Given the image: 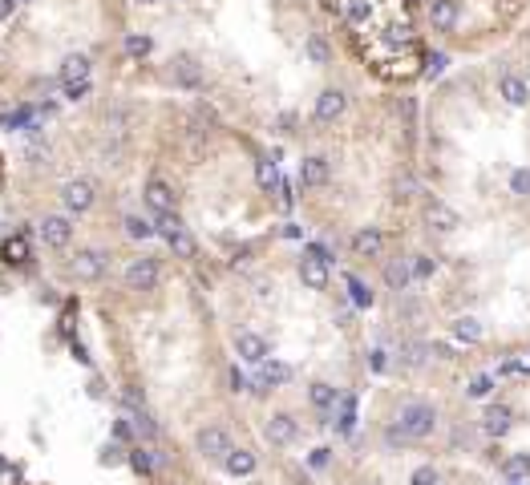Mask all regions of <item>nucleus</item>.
<instances>
[{
    "mask_svg": "<svg viewBox=\"0 0 530 485\" xmlns=\"http://www.w3.org/2000/svg\"><path fill=\"white\" fill-rule=\"evenodd\" d=\"M227 380H231V392H251V380H247V376H243L239 368H231V372H227Z\"/></svg>",
    "mask_w": 530,
    "mask_h": 485,
    "instance_id": "43",
    "label": "nucleus"
},
{
    "mask_svg": "<svg viewBox=\"0 0 530 485\" xmlns=\"http://www.w3.org/2000/svg\"><path fill=\"white\" fill-rule=\"evenodd\" d=\"M498 93L510 101V105H526L530 101V85L522 77H515V73H506V77L498 81Z\"/></svg>",
    "mask_w": 530,
    "mask_h": 485,
    "instance_id": "21",
    "label": "nucleus"
},
{
    "mask_svg": "<svg viewBox=\"0 0 530 485\" xmlns=\"http://www.w3.org/2000/svg\"><path fill=\"white\" fill-rule=\"evenodd\" d=\"M300 279H304V287L324 291L328 287V259H320L316 251H304V259H300Z\"/></svg>",
    "mask_w": 530,
    "mask_h": 485,
    "instance_id": "8",
    "label": "nucleus"
},
{
    "mask_svg": "<svg viewBox=\"0 0 530 485\" xmlns=\"http://www.w3.org/2000/svg\"><path fill=\"white\" fill-rule=\"evenodd\" d=\"M429 25L437 32H450L458 25V0H429Z\"/></svg>",
    "mask_w": 530,
    "mask_h": 485,
    "instance_id": "15",
    "label": "nucleus"
},
{
    "mask_svg": "<svg viewBox=\"0 0 530 485\" xmlns=\"http://www.w3.org/2000/svg\"><path fill=\"white\" fill-rule=\"evenodd\" d=\"M409 485H437V469L434 465H421L413 477H409Z\"/></svg>",
    "mask_w": 530,
    "mask_h": 485,
    "instance_id": "40",
    "label": "nucleus"
},
{
    "mask_svg": "<svg viewBox=\"0 0 530 485\" xmlns=\"http://www.w3.org/2000/svg\"><path fill=\"white\" fill-rule=\"evenodd\" d=\"M291 380V368L284 364V360H263L255 368V376H251V392L255 396H263V392H272V388H279V384H288Z\"/></svg>",
    "mask_w": 530,
    "mask_h": 485,
    "instance_id": "3",
    "label": "nucleus"
},
{
    "mask_svg": "<svg viewBox=\"0 0 530 485\" xmlns=\"http://www.w3.org/2000/svg\"><path fill=\"white\" fill-rule=\"evenodd\" d=\"M146 207L150 210H175V190H170L162 178H150V182H146Z\"/></svg>",
    "mask_w": 530,
    "mask_h": 485,
    "instance_id": "20",
    "label": "nucleus"
},
{
    "mask_svg": "<svg viewBox=\"0 0 530 485\" xmlns=\"http://www.w3.org/2000/svg\"><path fill=\"white\" fill-rule=\"evenodd\" d=\"M344 105H348V101H344V93H340V89H324L320 97H316V122H324V126H328V122H336L340 113H344Z\"/></svg>",
    "mask_w": 530,
    "mask_h": 485,
    "instance_id": "13",
    "label": "nucleus"
},
{
    "mask_svg": "<svg viewBox=\"0 0 530 485\" xmlns=\"http://www.w3.org/2000/svg\"><path fill=\"white\" fill-rule=\"evenodd\" d=\"M235 352H239V360H247V364H263V360H272V352H267V340L255 336V332H239L235 336Z\"/></svg>",
    "mask_w": 530,
    "mask_h": 485,
    "instance_id": "9",
    "label": "nucleus"
},
{
    "mask_svg": "<svg viewBox=\"0 0 530 485\" xmlns=\"http://www.w3.org/2000/svg\"><path fill=\"white\" fill-rule=\"evenodd\" d=\"M466 392L474 396V401H482V396H490V392H494V376H486V372H482V376H474V380L466 384Z\"/></svg>",
    "mask_w": 530,
    "mask_h": 485,
    "instance_id": "36",
    "label": "nucleus"
},
{
    "mask_svg": "<svg viewBox=\"0 0 530 485\" xmlns=\"http://www.w3.org/2000/svg\"><path fill=\"white\" fill-rule=\"evenodd\" d=\"M328 453H332V449H312V457H308V465H312V469H324L328 461H332Z\"/></svg>",
    "mask_w": 530,
    "mask_h": 485,
    "instance_id": "46",
    "label": "nucleus"
},
{
    "mask_svg": "<svg viewBox=\"0 0 530 485\" xmlns=\"http://www.w3.org/2000/svg\"><path fill=\"white\" fill-rule=\"evenodd\" d=\"M170 77H175L178 89H203V65L182 53V57H175V61H170Z\"/></svg>",
    "mask_w": 530,
    "mask_h": 485,
    "instance_id": "6",
    "label": "nucleus"
},
{
    "mask_svg": "<svg viewBox=\"0 0 530 485\" xmlns=\"http://www.w3.org/2000/svg\"><path fill=\"white\" fill-rule=\"evenodd\" d=\"M134 433H138V429L130 425V417H122L118 425H113V436H118V441H134Z\"/></svg>",
    "mask_w": 530,
    "mask_h": 485,
    "instance_id": "44",
    "label": "nucleus"
},
{
    "mask_svg": "<svg viewBox=\"0 0 530 485\" xmlns=\"http://www.w3.org/2000/svg\"><path fill=\"white\" fill-rule=\"evenodd\" d=\"M122 226H126L130 239H150V235H154V226L146 223V219H138V214H126V223Z\"/></svg>",
    "mask_w": 530,
    "mask_h": 485,
    "instance_id": "35",
    "label": "nucleus"
},
{
    "mask_svg": "<svg viewBox=\"0 0 530 485\" xmlns=\"http://www.w3.org/2000/svg\"><path fill=\"white\" fill-rule=\"evenodd\" d=\"M255 174H259V186H263L267 194L279 190V182H284V178H279V170H275V162H272V158H259V162H255Z\"/></svg>",
    "mask_w": 530,
    "mask_h": 485,
    "instance_id": "28",
    "label": "nucleus"
},
{
    "mask_svg": "<svg viewBox=\"0 0 530 485\" xmlns=\"http://www.w3.org/2000/svg\"><path fill=\"white\" fill-rule=\"evenodd\" d=\"M16 4H29V0H16Z\"/></svg>",
    "mask_w": 530,
    "mask_h": 485,
    "instance_id": "49",
    "label": "nucleus"
},
{
    "mask_svg": "<svg viewBox=\"0 0 530 485\" xmlns=\"http://www.w3.org/2000/svg\"><path fill=\"white\" fill-rule=\"evenodd\" d=\"M385 283H389V291H409V283H413V263H409V259H389Z\"/></svg>",
    "mask_w": 530,
    "mask_h": 485,
    "instance_id": "16",
    "label": "nucleus"
},
{
    "mask_svg": "<svg viewBox=\"0 0 530 485\" xmlns=\"http://www.w3.org/2000/svg\"><path fill=\"white\" fill-rule=\"evenodd\" d=\"M353 251L360 259H381V251H385V235L377 231V226H360L353 235Z\"/></svg>",
    "mask_w": 530,
    "mask_h": 485,
    "instance_id": "12",
    "label": "nucleus"
},
{
    "mask_svg": "<svg viewBox=\"0 0 530 485\" xmlns=\"http://www.w3.org/2000/svg\"><path fill=\"white\" fill-rule=\"evenodd\" d=\"M344 283H348V299H353L356 307H372V291H369V283H365V279H356V275H348Z\"/></svg>",
    "mask_w": 530,
    "mask_h": 485,
    "instance_id": "31",
    "label": "nucleus"
},
{
    "mask_svg": "<svg viewBox=\"0 0 530 485\" xmlns=\"http://www.w3.org/2000/svg\"><path fill=\"white\" fill-rule=\"evenodd\" d=\"M158 275H162L158 259L142 255V259H134V263L126 267V287H134V291H154V287H158Z\"/></svg>",
    "mask_w": 530,
    "mask_h": 485,
    "instance_id": "4",
    "label": "nucleus"
},
{
    "mask_svg": "<svg viewBox=\"0 0 530 485\" xmlns=\"http://www.w3.org/2000/svg\"><path fill=\"white\" fill-rule=\"evenodd\" d=\"M369 368H372V372H385V368H389L385 348H372V352H369Z\"/></svg>",
    "mask_w": 530,
    "mask_h": 485,
    "instance_id": "45",
    "label": "nucleus"
},
{
    "mask_svg": "<svg viewBox=\"0 0 530 485\" xmlns=\"http://www.w3.org/2000/svg\"><path fill=\"white\" fill-rule=\"evenodd\" d=\"M397 425L405 429L409 441H425L437 429V408L429 401H405L401 413H397Z\"/></svg>",
    "mask_w": 530,
    "mask_h": 485,
    "instance_id": "1",
    "label": "nucleus"
},
{
    "mask_svg": "<svg viewBox=\"0 0 530 485\" xmlns=\"http://www.w3.org/2000/svg\"><path fill=\"white\" fill-rule=\"evenodd\" d=\"M263 433H267L272 445H291V441L300 436V425H296V417H288V413H272L267 425H263Z\"/></svg>",
    "mask_w": 530,
    "mask_h": 485,
    "instance_id": "10",
    "label": "nucleus"
},
{
    "mask_svg": "<svg viewBox=\"0 0 530 485\" xmlns=\"http://www.w3.org/2000/svg\"><path fill=\"white\" fill-rule=\"evenodd\" d=\"M41 239H45L49 247H57V251H61L65 242L73 239V223L61 219V214H45V219H41Z\"/></svg>",
    "mask_w": 530,
    "mask_h": 485,
    "instance_id": "11",
    "label": "nucleus"
},
{
    "mask_svg": "<svg viewBox=\"0 0 530 485\" xmlns=\"http://www.w3.org/2000/svg\"><path fill=\"white\" fill-rule=\"evenodd\" d=\"M223 465L231 477H247V473H255V453L251 449H231L223 457Z\"/></svg>",
    "mask_w": 530,
    "mask_h": 485,
    "instance_id": "22",
    "label": "nucleus"
},
{
    "mask_svg": "<svg viewBox=\"0 0 530 485\" xmlns=\"http://www.w3.org/2000/svg\"><path fill=\"white\" fill-rule=\"evenodd\" d=\"M0 259H4L8 267H20V263H29V259H32L29 239H25V235H8V239L0 242Z\"/></svg>",
    "mask_w": 530,
    "mask_h": 485,
    "instance_id": "18",
    "label": "nucleus"
},
{
    "mask_svg": "<svg viewBox=\"0 0 530 485\" xmlns=\"http://www.w3.org/2000/svg\"><path fill=\"white\" fill-rule=\"evenodd\" d=\"M13 8H16V0H0V20H4V16H13Z\"/></svg>",
    "mask_w": 530,
    "mask_h": 485,
    "instance_id": "47",
    "label": "nucleus"
},
{
    "mask_svg": "<svg viewBox=\"0 0 530 485\" xmlns=\"http://www.w3.org/2000/svg\"><path fill=\"white\" fill-rule=\"evenodd\" d=\"M425 214H429V223H434L437 231H458V210H450L441 198H429Z\"/></svg>",
    "mask_w": 530,
    "mask_h": 485,
    "instance_id": "24",
    "label": "nucleus"
},
{
    "mask_svg": "<svg viewBox=\"0 0 530 485\" xmlns=\"http://www.w3.org/2000/svg\"><path fill=\"white\" fill-rule=\"evenodd\" d=\"M154 231H158L162 239H170V235L182 231V219H178L175 210H154Z\"/></svg>",
    "mask_w": 530,
    "mask_h": 485,
    "instance_id": "29",
    "label": "nucleus"
},
{
    "mask_svg": "<svg viewBox=\"0 0 530 485\" xmlns=\"http://www.w3.org/2000/svg\"><path fill=\"white\" fill-rule=\"evenodd\" d=\"M300 182H304L308 190H316V186H324L328 182V158H320V154H312V158L300 162Z\"/></svg>",
    "mask_w": 530,
    "mask_h": 485,
    "instance_id": "17",
    "label": "nucleus"
},
{
    "mask_svg": "<svg viewBox=\"0 0 530 485\" xmlns=\"http://www.w3.org/2000/svg\"><path fill=\"white\" fill-rule=\"evenodd\" d=\"M170 251H175L178 259H191L194 255V239H191V231H187V226H182V231H178V235H170Z\"/></svg>",
    "mask_w": 530,
    "mask_h": 485,
    "instance_id": "33",
    "label": "nucleus"
},
{
    "mask_svg": "<svg viewBox=\"0 0 530 485\" xmlns=\"http://www.w3.org/2000/svg\"><path fill=\"white\" fill-rule=\"evenodd\" d=\"M502 473H506L510 481H522V477L530 473V457H526V453H515V457H506V461H502Z\"/></svg>",
    "mask_w": 530,
    "mask_h": 485,
    "instance_id": "30",
    "label": "nucleus"
},
{
    "mask_svg": "<svg viewBox=\"0 0 530 485\" xmlns=\"http://www.w3.org/2000/svg\"><path fill=\"white\" fill-rule=\"evenodd\" d=\"M409 263H413V279H429V275L437 271V263L429 255H413Z\"/></svg>",
    "mask_w": 530,
    "mask_h": 485,
    "instance_id": "38",
    "label": "nucleus"
},
{
    "mask_svg": "<svg viewBox=\"0 0 530 485\" xmlns=\"http://www.w3.org/2000/svg\"><path fill=\"white\" fill-rule=\"evenodd\" d=\"M138 4H158V0H138Z\"/></svg>",
    "mask_w": 530,
    "mask_h": 485,
    "instance_id": "48",
    "label": "nucleus"
},
{
    "mask_svg": "<svg viewBox=\"0 0 530 485\" xmlns=\"http://www.w3.org/2000/svg\"><path fill=\"white\" fill-rule=\"evenodd\" d=\"M94 186L89 182H81V178H73V182H65L61 186V202L69 214H85V210H94Z\"/></svg>",
    "mask_w": 530,
    "mask_h": 485,
    "instance_id": "5",
    "label": "nucleus"
},
{
    "mask_svg": "<svg viewBox=\"0 0 530 485\" xmlns=\"http://www.w3.org/2000/svg\"><path fill=\"white\" fill-rule=\"evenodd\" d=\"M106 263H110V255L106 251H77V259H73V275L77 279H85V283H94V279H101L106 275Z\"/></svg>",
    "mask_w": 530,
    "mask_h": 485,
    "instance_id": "7",
    "label": "nucleus"
},
{
    "mask_svg": "<svg viewBox=\"0 0 530 485\" xmlns=\"http://www.w3.org/2000/svg\"><path fill=\"white\" fill-rule=\"evenodd\" d=\"M194 449L203 453L207 461H223V457L235 449V445H231L227 429H219V425H207V429H198V436H194Z\"/></svg>",
    "mask_w": 530,
    "mask_h": 485,
    "instance_id": "2",
    "label": "nucleus"
},
{
    "mask_svg": "<svg viewBox=\"0 0 530 485\" xmlns=\"http://www.w3.org/2000/svg\"><path fill=\"white\" fill-rule=\"evenodd\" d=\"M446 65H450V57H446V53H434V57H429V69H425V77H441Z\"/></svg>",
    "mask_w": 530,
    "mask_h": 485,
    "instance_id": "42",
    "label": "nucleus"
},
{
    "mask_svg": "<svg viewBox=\"0 0 530 485\" xmlns=\"http://www.w3.org/2000/svg\"><path fill=\"white\" fill-rule=\"evenodd\" d=\"M57 77H61V85L85 81L89 77V57H85V53H69V57L61 61V69H57Z\"/></svg>",
    "mask_w": 530,
    "mask_h": 485,
    "instance_id": "19",
    "label": "nucleus"
},
{
    "mask_svg": "<svg viewBox=\"0 0 530 485\" xmlns=\"http://www.w3.org/2000/svg\"><path fill=\"white\" fill-rule=\"evenodd\" d=\"M308 401H312V408H320L324 417H328V408H336L340 392H336L332 384H320V380H316V384L308 388Z\"/></svg>",
    "mask_w": 530,
    "mask_h": 485,
    "instance_id": "25",
    "label": "nucleus"
},
{
    "mask_svg": "<svg viewBox=\"0 0 530 485\" xmlns=\"http://www.w3.org/2000/svg\"><path fill=\"white\" fill-rule=\"evenodd\" d=\"M510 425H515V413H510L506 404H490V408H486L482 429L490 436H506V433H510Z\"/></svg>",
    "mask_w": 530,
    "mask_h": 485,
    "instance_id": "14",
    "label": "nucleus"
},
{
    "mask_svg": "<svg viewBox=\"0 0 530 485\" xmlns=\"http://www.w3.org/2000/svg\"><path fill=\"white\" fill-rule=\"evenodd\" d=\"M450 332H453V340H462V344H482V336H486L482 323L474 320V316H462V320H453Z\"/></svg>",
    "mask_w": 530,
    "mask_h": 485,
    "instance_id": "26",
    "label": "nucleus"
},
{
    "mask_svg": "<svg viewBox=\"0 0 530 485\" xmlns=\"http://www.w3.org/2000/svg\"><path fill=\"white\" fill-rule=\"evenodd\" d=\"M130 465H134V473L150 477V473H154V453H150V449H134V453H130Z\"/></svg>",
    "mask_w": 530,
    "mask_h": 485,
    "instance_id": "34",
    "label": "nucleus"
},
{
    "mask_svg": "<svg viewBox=\"0 0 530 485\" xmlns=\"http://www.w3.org/2000/svg\"><path fill=\"white\" fill-rule=\"evenodd\" d=\"M308 57H312L316 65H328V61H332V45L324 41L320 32H312V37H308Z\"/></svg>",
    "mask_w": 530,
    "mask_h": 485,
    "instance_id": "32",
    "label": "nucleus"
},
{
    "mask_svg": "<svg viewBox=\"0 0 530 485\" xmlns=\"http://www.w3.org/2000/svg\"><path fill=\"white\" fill-rule=\"evenodd\" d=\"M0 485H20V465H13V461H0Z\"/></svg>",
    "mask_w": 530,
    "mask_h": 485,
    "instance_id": "39",
    "label": "nucleus"
},
{
    "mask_svg": "<svg viewBox=\"0 0 530 485\" xmlns=\"http://www.w3.org/2000/svg\"><path fill=\"white\" fill-rule=\"evenodd\" d=\"M122 53H126V57H134V61H142V57H150V53H154V41H150V37H142V32H126Z\"/></svg>",
    "mask_w": 530,
    "mask_h": 485,
    "instance_id": "27",
    "label": "nucleus"
},
{
    "mask_svg": "<svg viewBox=\"0 0 530 485\" xmlns=\"http://www.w3.org/2000/svg\"><path fill=\"white\" fill-rule=\"evenodd\" d=\"M94 93V81H73V85H65V101H85V97Z\"/></svg>",
    "mask_w": 530,
    "mask_h": 485,
    "instance_id": "37",
    "label": "nucleus"
},
{
    "mask_svg": "<svg viewBox=\"0 0 530 485\" xmlns=\"http://www.w3.org/2000/svg\"><path fill=\"white\" fill-rule=\"evenodd\" d=\"M510 190L515 194H530V170H515V174H510Z\"/></svg>",
    "mask_w": 530,
    "mask_h": 485,
    "instance_id": "41",
    "label": "nucleus"
},
{
    "mask_svg": "<svg viewBox=\"0 0 530 485\" xmlns=\"http://www.w3.org/2000/svg\"><path fill=\"white\" fill-rule=\"evenodd\" d=\"M353 429H356V396L344 392V396L336 401V433L353 436Z\"/></svg>",
    "mask_w": 530,
    "mask_h": 485,
    "instance_id": "23",
    "label": "nucleus"
}]
</instances>
